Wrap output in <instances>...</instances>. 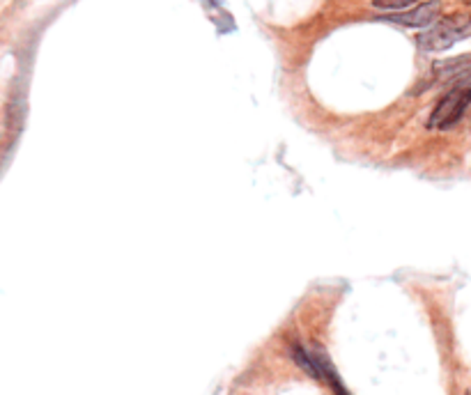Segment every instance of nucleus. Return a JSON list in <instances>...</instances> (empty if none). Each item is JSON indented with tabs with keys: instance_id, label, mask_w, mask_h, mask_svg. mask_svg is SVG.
Instances as JSON below:
<instances>
[{
	"instance_id": "423d86ee",
	"label": "nucleus",
	"mask_w": 471,
	"mask_h": 395,
	"mask_svg": "<svg viewBox=\"0 0 471 395\" xmlns=\"http://www.w3.org/2000/svg\"><path fill=\"white\" fill-rule=\"evenodd\" d=\"M469 3H471V0H469Z\"/></svg>"
},
{
	"instance_id": "f03ea898",
	"label": "nucleus",
	"mask_w": 471,
	"mask_h": 395,
	"mask_svg": "<svg viewBox=\"0 0 471 395\" xmlns=\"http://www.w3.org/2000/svg\"><path fill=\"white\" fill-rule=\"evenodd\" d=\"M471 103V83L469 81H460L453 90H448L441 101L432 110V115L428 120L430 129H450L463 120L465 110Z\"/></svg>"
},
{
	"instance_id": "20e7f679",
	"label": "nucleus",
	"mask_w": 471,
	"mask_h": 395,
	"mask_svg": "<svg viewBox=\"0 0 471 395\" xmlns=\"http://www.w3.org/2000/svg\"><path fill=\"white\" fill-rule=\"evenodd\" d=\"M437 79H460L465 81L471 74V55H460V58H450L444 62H437L432 67Z\"/></svg>"
},
{
	"instance_id": "39448f33",
	"label": "nucleus",
	"mask_w": 471,
	"mask_h": 395,
	"mask_svg": "<svg viewBox=\"0 0 471 395\" xmlns=\"http://www.w3.org/2000/svg\"><path fill=\"white\" fill-rule=\"evenodd\" d=\"M414 3H419V0H373V5L375 7H380V9H407V7H412Z\"/></svg>"
},
{
	"instance_id": "f257e3e1",
	"label": "nucleus",
	"mask_w": 471,
	"mask_h": 395,
	"mask_svg": "<svg viewBox=\"0 0 471 395\" xmlns=\"http://www.w3.org/2000/svg\"><path fill=\"white\" fill-rule=\"evenodd\" d=\"M469 37H471V16L450 14L432 28H428L423 35H419V49L426 53H439L455 46L458 42L469 40Z\"/></svg>"
},
{
	"instance_id": "7ed1b4c3",
	"label": "nucleus",
	"mask_w": 471,
	"mask_h": 395,
	"mask_svg": "<svg viewBox=\"0 0 471 395\" xmlns=\"http://www.w3.org/2000/svg\"><path fill=\"white\" fill-rule=\"evenodd\" d=\"M439 12H441L439 0H428V3L402 9V12L386 14L382 18L384 21H389V23H398V25H407V28H428L439 16Z\"/></svg>"
}]
</instances>
